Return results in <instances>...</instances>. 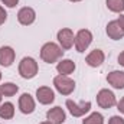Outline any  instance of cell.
Listing matches in <instances>:
<instances>
[{"label": "cell", "mask_w": 124, "mask_h": 124, "mask_svg": "<svg viewBox=\"0 0 124 124\" xmlns=\"http://www.w3.org/2000/svg\"><path fill=\"white\" fill-rule=\"evenodd\" d=\"M63 55V49H62L59 45L54 43V42H48L42 46L40 49V58L42 61L46 62V63H54V62H58Z\"/></svg>", "instance_id": "cell-1"}, {"label": "cell", "mask_w": 124, "mask_h": 124, "mask_svg": "<svg viewBox=\"0 0 124 124\" xmlns=\"http://www.w3.org/2000/svg\"><path fill=\"white\" fill-rule=\"evenodd\" d=\"M108 124H124V118L120 117V116H113V117L110 118Z\"/></svg>", "instance_id": "cell-21"}, {"label": "cell", "mask_w": 124, "mask_h": 124, "mask_svg": "<svg viewBox=\"0 0 124 124\" xmlns=\"http://www.w3.org/2000/svg\"><path fill=\"white\" fill-rule=\"evenodd\" d=\"M117 108L120 110V113H123V114H124V97L118 101V102H117Z\"/></svg>", "instance_id": "cell-24"}, {"label": "cell", "mask_w": 124, "mask_h": 124, "mask_svg": "<svg viewBox=\"0 0 124 124\" xmlns=\"http://www.w3.org/2000/svg\"><path fill=\"white\" fill-rule=\"evenodd\" d=\"M58 42H59V46H61L63 51H68L74 46V42H75V36H74V32L68 28H63L58 32Z\"/></svg>", "instance_id": "cell-7"}, {"label": "cell", "mask_w": 124, "mask_h": 124, "mask_svg": "<svg viewBox=\"0 0 124 124\" xmlns=\"http://www.w3.org/2000/svg\"><path fill=\"white\" fill-rule=\"evenodd\" d=\"M107 82L116 88V90H123L124 88V71H113L107 75Z\"/></svg>", "instance_id": "cell-10"}, {"label": "cell", "mask_w": 124, "mask_h": 124, "mask_svg": "<svg viewBox=\"0 0 124 124\" xmlns=\"http://www.w3.org/2000/svg\"><path fill=\"white\" fill-rule=\"evenodd\" d=\"M0 79H1V72H0Z\"/></svg>", "instance_id": "cell-30"}, {"label": "cell", "mask_w": 124, "mask_h": 124, "mask_svg": "<svg viewBox=\"0 0 124 124\" xmlns=\"http://www.w3.org/2000/svg\"><path fill=\"white\" fill-rule=\"evenodd\" d=\"M104 59H105V55H104V52H102L101 49H94L93 52H90V54L87 55V58H85V62H87L90 66H93V68H97V66L102 65Z\"/></svg>", "instance_id": "cell-14"}, {"label": "cell", "mask_w": 124, "mask_h": 124, "mask_svg": "<svg viewBox=\"0 0 124 124\" xmlns=\"http://www.w3.org/2000/svg\"><path fill=\"white\" fill-rule=\"evenodd\" d=\"M56 71L61 75H69L75 71V62L71 59H61L56 65Z\"/></svg>", "instance_id": "cell-16"}, {"label": "cell", "mask_w": 124, "mask_h": 124, "mask_svg": "<svg viewBox=\"0 0 124 124\" xmlns=\"http://www.w3.org/2000/svg\"><path fill=\"white\" fill-rule=\"evenodd\" d=\"M54 85H55L56 91L59 94H62V95H69L75 90L74 79H71L68 75H61V74L54 78Z\"/></svg>", "instance_id": "cell-3"}, {"label": "cell", "mask_w": 124, "mask_h": 124, "mask_svg": "<svg viewBox=\"0 0 124 124\" xmlns=\"http://www.w3.org/2000/svg\"><path fill=\"white\" fill-rule=\"evenodd\" d=\"M69 1H81V0H69Z\"/></svg>", "instance_id": "cell-29"}, {"label": "cell", "mask_w": 124, "mask_h": 124, "mask_svg": "<svg viewBox=\"0 0 124 124\" xmlns=\"http://www.w3.org/2000/svg\"><path fill=\"white\" fill-rule=\"evenodd\" d=\"M17 91H19V87L13 82H4L0 85V94L3 97H13Z\"/></svg>", "instance_id": "cell-18"}, {"label": "cell", "mask_w": 124, "mask_h": 124, "mask_svg": "<svg viewBox=\"0 0 124 124\" xmlns=\"http://www.w3.org/2000/svg\"><path fill=\"white\" fill-rule=\"evenodd\" d=\"M15 51L10 46H1L0 48V65L3 66H10L15 62Z\"/></svg>", "instance_id": "cell-15"}, {"label": "cell", "mask_w": 124, "mask_h": 124, "mask_svg": "<svg viewBox=\"0 0 124 124\" xmlns=\"http://www.w3.org/2000/svg\"><path fill=\"white\" fill-rule=\"evenodd\" d=\"M117 22H118V25L121 26V29L124 31V15H123V16H120V17L117 19Z\"/></svg>", "instance_id": "cell-25"}, {"label": "cell", "mask_w": 124, "mask_h": 124, "mask_svg": "<svg viewBox=\"0 0 124 124\" xmlns=\"http://www.w3.org/2000/svg\"><path fill=\"white\" fill-rule=\"evenodd\" d=\"M15 116V105L12 102H3L0 105V117L4 120H10Z\"/></svg>", "instance_id": "cell-17"}, {"label": "cell", "mask_w": 124, "mask_h": 124, "mask_svg": "<svg viewBox=\"0 0 124 124\" xmlns=\"http://www.w3.org/2000/svg\"><path fill=\"white\" fill-rule=\"evenodd\" d=\"M91 42H93V33L88 29H81L75 35L74 45H75V49L78 52H85V49L91 45Z\"/></svg>", "instance_id": "cell-4"}, {"label": "cell", "mask_w": 124, "mask_h": 124, "mask_svg": "<svg viewBox=\"0 0 124 124\" xmlns=\"http://www.w3.org/2000/svg\"><path fill=\"white\" fill-rule=\"evenodd\" d=\"M107 35L113 40H120V39L124 38V31L121 29V26L118 25L117 20H111L107 25Z\"/></svg>", "instance_id": "cell-13"}, {"label": "cell", "mask_w": 124, "mask_h": 124, "mask_svg": "<svg viewBox=\"0 0 124 124\" xmlns=\"http://www.w3.org/2000/svg\"><path fill=\"white\" fill-rule=\"evenodd\" d=\"M6 19H7V13H6V10L0 6V25H3V23L6 22Z\"/></svg>", "instance_id": "cell-23"}, {"label": "cell", "mask_w": 124, "mask_h": 124, "mask_svg": "<svg viewBox=\"0 0 124 124\" xmlns=\"http://www.w3.org/2000/svg\"><path fill=\"white\" fill-rule=\"evenodd\" d=\"M46 118L52 124H62L66 120V114L61 107H54L46 113Z\"/></svg>", "instance_id": "cell-12"}, {"label": "cell", "mask_w": 124, "mask_h": 124, "mask_svg": "<svg viewBox=\"0 0 124 124\" xmlns=\"http://www.w3.org/2000/svg\"><path fill=\"white\" fill-rule=\"evenodd\" d=\"M107 7L114 13L124 12V0H107Z\"/></svg>", "instance_id": "cell-19"}, {"label": "cell", "mask_w": 124, "mask_h": 124, "mask_svg": "<svg viewBox=\"0 0 124 124\" xmlns=\"http://www.w3.org/2000/svg\"><path fill=\"white\" fill-rule=\"evenodd\" d=\"M38 62L31 56H25L19 63V74L25 79H32L38 74Z\"/></svg>", "instance_id": "cell-2"}, {"label": "cell", "mask_w": 124, "mask_h": 124, "mask_svg": "<svg viewBox=\"0 0 124 124\" xmlns=\"http://www.w3.org/2000/svg\"><path fill=\"white\" fill-rule=\"evenodd\" d=\"M1 3L4 6H7V7H15L19 3V0H1Z\"/></svg>", "instance_id": "cell-22"}, {"label": "cell", "mask_w": 124, "mask_h": 124, "mask_svg": "<svg viewBox=\"0 0 124 124\" xmlns=\"http://www.w3.org/2000/svg\"><path fill=\"white\" fill-rule=\"evenodd\" d=\"M97 102L101 108H111L114 105H117V100H116V95L113 91L110 90H101L100 93L97 94Z\"/></svg>", "instance_id": "cell-5"}, {"label": "cell", "mask_w": 124, "mask_h": 124, "mask_svg": "<svg viewBox=\"0 0 124 124\" xmlns=\"http://www.w3.org/2000/svg\"><path fill=\"white\" fill-rule=\"evenodd\" d=\"M19 108L23 114H32L35 111V100L31 94H22L19 98Z\"/></svg>", "instance_id": "cell-11"}, {"label": "cell", "mask_w": 124, "mask_h": 124, "mask_svg": "<svg viewBox=\"0 0 124 124\" xmlns=\"http://www.w3.org/2000/svg\"><path fill=\"white\" fill-rule=\"evenodd\" d=\"M1 97H3V95H1V94H0V105H1Z\"/></svg>", "instance_id": "cell-28"}, {"label": "cell", "mask_w": 124, "mask_h": 124, "mask_svg": "<svg viewBox=\"0 0 124 124\" xmlns=\"http://www.w3.org/2000/svg\"><path fill=\"white\" fill-rule=\"evenodd\" d=\"M36 98H38V101H39L40 104L48 105V104L54 102L55 94H54V91H52L49 87H40V88L36 90Z\"/></svg>", "instance_id": "cell-9"}, {"label": "cell", "mask_w": 124, "mask_h": 124, "mask_svg": "<svg viewBox=\"0 0 124 124\" xmlns=\"http://www.w3.org/2000/svg\"><path fill=\"white\" fill-rule=\"evenodd\" d=\"M66 108L74 117H82L91 110V102L90 101H82L81 104L74 102L72 100H66Z\"/></svg>", "instance_id": "cell-6"}, {"label": "cell", "mask_w": 124, "mask_h": 124, "mask_svg": "<svg viewBox=\"0 0 124 124\" xmlns=\"http://www.w3.org/2000/svg\"><path fill=\"white\" fill-rule=\"evenodd\" d=\"M40 124H52L51 121H43V123H40Z\"/></svg>", "instance_id": "cell-27"}, {"label": "cell", "mask_w": 124, "mask_h": 124, "mask_svg": "<svg viewBox=\"0 0 124 124\" xmlns=\"http://www.w3.org/2000/svg\"><path fill=\"white\" fill-rule=\"evenodd\" d=\"M82 124H104V117L100 113H93L82 121Z\"/></svg>", "instance_id": "cell-20"}, {"label": "cell", "mask_w": 124, "mask_h": 124, "mask_svg": "<svg viewBox=\"0 0 124 124\" xmlns=\"http://www.w3.org/2000/svg\"><path fill=\"white\" fill-rule=\"evenodd\" d=\"M36 19V12L32 9V7H22L17 13V20L19 23L25 25V26H29L35 22Z\"/></svg>", "instance_id": "cell-8"}, {"label": "cell", "mask_w": 124, "mask_h": 124, "mask_svg": "<svg viewBox=\"0 0 124 124\" xmlns=\"http://www.w3.org/2000/svg\"><path fill=\"white\" fill-rule=\"evenodd\" d=\"M118 63L124 66V51L121 52V54H120V55H118Z\"/></svg>", "instance_id": "cell-26"}]
</instances>
